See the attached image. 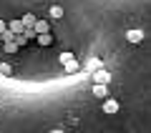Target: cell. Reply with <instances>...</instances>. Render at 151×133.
<instances>
[{"label": "cell", "instance_id": "8992f818", "mask_svg": "<svg viewBox=\"0 0 151 133\" xmlns=\"http://www.w3.org/2000/svg\"><path fill=\"white\" fill-rule=\"evenodd\" d=\"M35 40L40 43V45H43V48H48L50 43H53V35H50V33H40V35H38Z\"/></svg>", "mask_w": 151, "mask_h": 133}, {"label": "cell", "instance_id": "4fadbf2b", "mask_svg": "<svg viewBox=\"0 0 151 133\" xmlns=\"http://www.w3.org/2000/svg\"><path fill=\"white\" fill-rule=\"evenodd\" d=\"M0 75H13V65H8V63H0Z\"/></svg>", "mask_w": 151, "mask_h": 133}, {"label": "cell", "instance_id": "9a60e30c", "mask_svg": "<svg viewBox=\"0 0 151 133\" xmlns=\"http://www.w3.org/2000/svg\"><path fill=\"white\" fill-rule=\"evenodd\" d=\"M15 43H18V45H25L28 38H25V35H15Z\"/></svg>", "mask_w": 151, "mask_h": 133}, {"label": "cell", "instance_id": "6da1fadb", "mask_svg": "<svg viewBox=\"0 0 151 133\" xmlns=\"http://www.w3.org/2000/svg\"><path fill=\"white\" fill-rule=\"evenodd\" d=\"M93 83H103V85H108V83H111V73H108L106 68L93 70Z\"/></svg>", "mask_w": 151, "mask_h": 133}, {"label": "cell", "instance_id": "e0dca14e", "mask_svg": "<svg viewBox=\"0 0 151 133\" xmlns=\"http://www.w3.org/2000/svg\"><path fill=\"white\" fill-rule=\"evenodd\" d=\"M50 133H63V131H50Z\"/></svg>", "mask_w": 151, "mask_h": 133}, {"label": "cell", "instance_id": "8fae6325", "mask_svg": "<svg viewBox=\"0 0 151 133\" xmlns=\"http://www.w3.org/2000/svg\"><path fill=\"white\" fill-rule=\"evenodd\" d=\"M63 65H65V73H76V70H78V60L76 58L68 60V63H63Z\"/></svg>", "mask_w": 151, "mask_h": 133}, {"label": "cell", "instance_id": "3957f363", "mask_svg": "<svg viewBox=\"0 0 151 133\" xmlns=\"http://www.w3.org/2000/svg\"><path fill=\"white\" fill-rule=\"evenodd\" d=\"M8 30H10L13 35H23V30H25V25H23V20L18 18V20H10V23H8Z\"/></svg>", "mask_w": 151, "mask_h": 133}, {"label": "cell", "instance_id": "9c48e42d", "mask_svg": "<svg viewBox=\"0 0 151 133\" xmlns=\"http://www.w3.org/2000/svg\"><path fill=\"white\" fill-rule=\"evenodd\" d=\"M3 48H5V53H15V50H18V43L15 40H3Z\"/></svg>", "mask_w": 151, "mask_h": 133}, {"label": "cell", "instance_id": "ac0fdd59", "mask_svg": "<svg viewBox=\"0 0 151 133\" xmlns=\"http://www.w3.org/2000/svg\"><path fill=\"white\" fill-rule=\"evenodd\" d=\"M0 43H3V35H0Z\"/></svg>", "mask_w": 151, "mask_h": 133}, {"label": "cell", "instance_id": "5b68a950", "mask_svg": "<svg viewBox=\"0 0 151 133\" xmlns=\"http://www.w3.org/2000/svg\"><path fill=\"white\" fill-rule=\"evenodd\" d=\"M93 96L106 98V96H108V85H103V83H93Z\"/></svg>", "mask_w": 151, "mask_h": 133}, {"label": "cell", "instance_id": "30bf717a", "mask_svg": "<svg viewBox=\"0 0 151 133\" xmlns=\"http://www.w3.org/2000/svg\"><path fill=\"white\" fill-rule=\"evenodd\" d=\"M20 20H23V25H25V28H33V25H35V18H33V13H25Z\"/></svg>", "mask_w": 151, "mask_h": 133}, {"label": "cell", "instance_id": "5bb4252c", "mask_svg": "<svg viewBox=\"0 0 151 133\" xmlns=\"http://www.w3.org/2000/svg\"><path fill=\"white\" fill-rule=\"evenodd\" d=\"M68 60H73V53H60V63H68Z\"/></svg>", "mask_w": 151, "mask_h": 133}, {"label": "cell", "instance_id": "7c38bea8", "mask_svg": "<svg viewBox=\"0 0 151 133\" xmlns=\"http://www.w3.org/2000/svg\"><path fill=\"white\" fill-rule=\"evenodd\" d=\"M88 68H91V70H98V68H103L101 58H91V60H88Z\"/></svg>", "mask_w": 151, "mask_h": 133}, {"label": "cell", "instance_id": "ba28073f", "mask_svg": "<svg viewBox=\"0 0 151 133\" xmlns=\"http://www.w3.org/2000/svg\"><path fill=\"white\" fill-rule=\"evenodd\" d=\"M58 18H63V8L60 5H50V20H58Z\"/></svg>", "mask_w": 151, "mask_h": 133}, {"label": "cell", "instance_id": "277c9868", "mask_svg": "<svg viewBox=\"0 0 151 133\" xmlns=\"http://www.w3.org/2000/svg\"><path fill=\"white\" fill-rule=\"evenodd\" d=\"M126 40H129L131 45H139V43L144 40V33H141V30H129V33H126Z\"/></svg>", "mask_w": 151, "mask_h": 133}, {"label": "cell", "instance_id": "7a4b0ae2", "mask_svg": "<svg viewBox=\"0 0 151 133\" xmlns=\"http://www.w3.org/2000/svg\"><path fill=\"white\" fill-rule=\"evenodd\" d=\"M119 101H116V98H106V101H103V113H108V116H113V113H119Z\"/></svg>", "mask_w": 151, "mask_h": 133}, {"label": "cell", "instance_id": "52a82bcc", "mask_svg": "<svg viewBox=\"0 0 151 133\" xmlns=\"http://www.w3.org/2000/svg\"><path fill=\"white\" fill-rule=\"evenodd\" d=\"M33 28H35V33L40 35V33H48L50 23H48V20H35V25H33Z\"/></svg>", "mask_w": 151, "mask_h": 133}, {"label": "cell", "instance_id": "2e32d148", "mask_svg": "<svg viewBox=\"0 0 151 133\" xmlns=\"http://www.w3.org/2000/svg\"><path fill=\"white\" fill-rule=\"evenodd\" d=\"M5 30H8V23H5V20H0V33H5Z\"/></svg>", "mask_w": 151, "mask_h": 133}]
</instances>
